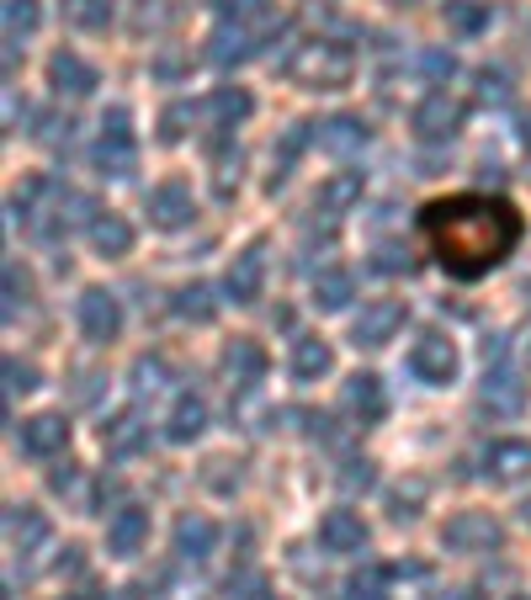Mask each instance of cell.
<instances>
[{
    "instance_id": "obj_25",
    "label": "cell",
    "mask_w": 531,
    "mask_h": 600,
    "mask_svg": "<svg viewBox=\"0 0 531 600\" xmlns=\"http://www.w3.org/2000/svg\"><path fill=\"white\" fill-rule=\"evenodd\" d=\"M356 298V276L340 266H329L314 276V308H325V314H340V308H351Z\"/></svg>"
},
{
    "instance_id": "obj_29",
    "label": "cell",
    "mask_w": 531,
    "mask_h": 600,
    "mask_svg": "<svg viewBox=\"0 0 531 600\" xmlns=\"http://www.w3.org/2000/svg\"><path fill=\"white\" fill-rule=\"evenodd\" d=\"M489 0H446V28L457 32V37H478V32H489Z\"/></svg>"
},
{
    "instance_id": "obj_4",
    "label": "cell",
    "mask_w": 531,
    "mask_h": 600,
    "mask_svg": "<svg viewBox=\"0 0 531 600\" xmlns=\"http://www.w3.org/2000/svg\"><path fill=\"white\" fill-rule=\"evenodd\" d=\"M500 542H505V532H500V521H495L489 511H457L442 526L446 553H495Z\"/></svg>"
},
{
    "instance_id": "obj_17",
    "label": "cell",
    "mask_w": 531,
    "mask_h": 600,
    "mask_svg": "<svg viewBox=\"0 0 531 600\" xmlns=\"http://www.w3.org/2000/svg\"><path fill=\"white\" fill-rule=\"evenodd\" d=\"M224 378H229V389H256V383L266 378L261 340H250V335L229 340V351H224Z\"/></svg>"
},
{
    "instance_id": "obj_51",
    "label": "cell",
    "mask_w": 531,
    "mask_h": 600,
    "mask_svg": "<svg viewBox=\"0 0 531 600\" xmlns=\"http://www.w3.org/2000/svg\"><path fill=\"white\" fill-rule=\"evenodd\" d=\"M527 357H531V340H527Z\"/></svg>"
},
{
    "instance_id": "obj_33",
    "label": "cell",
    "mask_w": 531,
    "mask_h": 600,
    "mask_svg": "<svg viewBox=\"0 0 531 600\" xmlns=\"http://www.w3.org/2000/svg\"><path fill=\"white\" fill-rule=\"evenodd\" d=\"M171 308H176L181 319H197V325H207V319L218 314V303H213V287H207V282H192V287H181L176 298H171Z\"/></svg>"
},
{
    "instance_id": "obj_32",
    "label": "cell",
    "mask_w": 531,
    "mask_h": 600,
    "mask_svg": "<svg viewBox=\"0 0 531 600\" xmlns=\"http://www.w3.org/2000/svg\"><path fill=\"white\" fill-rule=\"evenodd\" d=\"M213 192H218L224 203L239 192V150H229V139L213 144Z\"/></svg>"
},
{
    "instance_id": "obj_50",
    "label": "cell",
    "mask_w": 531,
    "mask_h": 600,
    "mask_svg": "<svg viewBox=\"0 0 531 600\" xmlns=\"http://www.w3.org/2000/svg\"><path fill=\"white\" fill-rule=\"evenodd\" d=\"M527 298H531V282H527Z\"/></svg>"
},
{
    "instance_id": "obj_14",
    "label": "cell",
    "mask_w": 531,
    "mask_h": 600,
    "mask_svg": "<svg viewBox=\"0 0 531 600\" xmlns=\"http://www.w3.org/2000/svg\"><path fill=\"white\" fill-rule=\"evenodd\" d=\"M478 404L489 410V415H521V404H527V383L505 367V361H495L489 372H484V389H478Z\"/></svg>"
},
{
    "instance_id": "obj_5",
    "label": "cell",
    "mask_w": 531,
    "mask_h": 600,
    "mask_svg": "<svg viewBox=\"0 0 531 600\" xmlns=\"http://www.w3.org/2000/svg\"><path fill=\"white\" fill-rule=\"evenodd\" d=\"M404 319H410V308H404L399 298L367 303V308L351 319V346L356 351H378V346H388L393 335L404 330Z\"/></svg>"
},
{
    "instance_id": "obj_19",
    "label": "cell",
    "mask_w": 531,
    "mask_h": 600,
    "mask_svg": "<svg viewBox=\"0 0 531 600\" xmlns=\"http://www.w3.org/2000/svg\"><path fill=\"white\" fill-rule=\"evenodd\" d=\"M48 86L59 90V96H90V90L101 86V75H96V64H86L80 54L59 48V54L48 59Z\"/></svg>"
},
{
    "instance_id": "obj_35",
    "label": "cell",
    "mask_w": 531,
    "mask_h": 600,
    "mask_svg": "<svg viewBox=\"0 0 531 600\" xmlns=\"http://www.w3.org/2000/svg\"><path fill=\"white\" fill-rule=\"evenodd\" d=\"M6 319H17L22 308H28V298H32V282H28V271L17 266V261H6Z\"/></svg>"
},
{
    "instance_id": "obj_31",
    "label": "cell",
    "mask_w": 531,
    "mask_h": 600,
    "mask_svg": "<svg viewBox=\"0 0 531 600\" xmlns=\"http://www.w3.org/2000/svg\"><path fill=\"white\" fill-rule=\"evenodd\" d=\"M250 90L245 86H218L213 90V118H218V128H235V122H245L250 118Z\"/></svg>"
},
{
    "instance_id": "obj_21",
    "label": "cell",
    "mask_w": 531,
    "mask_h": 600,
    "mask_svg": "<svg viewBox=\"0 0 531 600\" xmlns=\"http://www.w3.org/2000/svg\"><path fill=\"white\" fill-rule=\"evenodd\" d=\"M90 244H96V255L122 261V255L133 250V223H128L122 212H96V218H90Z\"/></svg>"
},
{
    "instance_id": "obj_30",
    "label": "cell",
    "mask_w": 531,
    "mask_h": 600,
    "mask_svg": "<svg viewBox=\"0 0 531 600\" xmlns=\"http://www.w3.org/2000/svg\"><path fill=\"white\" fill-rule=\"evenodd\" d=\"M351 203H361V171H340V176H329L325 186H319V208H325L329 218H340Z\"/></svg>"
},
{
    "instance_id": "obj_3",
    "label": "cell",
    "mask_w": 531,
    "mask_h": 600,
    "mask_svg": "<svg viewBox=\"0 0 531 600\" xmlns=\"http://www.w3.org/2000/svg\"><path fill=\"white\" fill-rule=\"evenodd\" d=\"M96 171L112 176V181L139 171V139H133V118H128V107H112V112L101 118V133H96Z\"/></svg>"
},
{
    "instance_id": "obj_40",
    "label": "cell",
    "mask_w": 531,
    "mask_h": 600,
    "mask_svg": "<svg viewBox=\"0 0 531 600\" xmlns=\"http://www.w3.org/2000/svg\"><path fill=\"white\" fill-rule=\"evenodd\" d=\"M478 101H510V75L505 69H478Z\"/></svg>"
},
{
    "instance_id": "obj_9",
    "label": "cell",
    "mask_w": 531,
    "mask_h": 600,
    "mask_svg": "<svg viewBox=\"0 0 531 600\" xmlns=\"http://www.w3.org/2000/svg\"><path fill=\"white\" fill-rule=\"evenodd\" d=\"M478 473H484L489 483L531 479V441H521V436H500V441H489V447L478 451Z\"/></svg>"
},
{
    "instance_id": "obj_36",
    "label": "cell",
    "mask_w": 531,
    "mask_h": 600,
    "mask_svg": "<svg viewBox=\"0 0 531 600\" xmlns=\"http://www.w3.org/2000/svg\"><path fill=\"white\" fill-rule=\"evenodd\" d=\"M165 378H171L165 357H139L133 361V393H139V399H144V393H160L165 389Z\"/></svg>"
},
{
    "instance_id": "obj_38",
    "label": "cell",
    "mask_w": 531,
    "mask_h": 600,
    "mask_svg": "<svg viewBox=\"0 0 531 600\" xmlns=\"http://www.w3.org/2000/svg\"><path fill=\"white\" fill-rule=\"evenodd\" d=\"M420 75H425L431 86H446V80L457 75V59H452L446 48H425V54H420Z\"/></svg>"
},
{
    "instance_id": "obj_15",
    "label": "cell",
    "mask_w": 531,
    "mask_h": 600,
    "mask_svg": "<svg viewBox=\"0 0 531 600\" xmlns=\"http://www.w3.org/2000/svg\"><path fill=\"white\" fill-rule=\"evenodd\" d=\"M144 542H149V511L144 505H122V511L107 521V553H112V558L144 553Z\"/></svg>"
},
{
    "instance_id": "obj_52",
    "label": "cell",
    "mask_w": 531,
    "mask_h": 600,
    "mask_svg": "<svg viewBox=\"0 0 531 600\" xmlns=\"http://www.w3.org/2000/svg\"><path fill=\"white\" fill-rule=\"evenodd\" d=\"M64 600H80V596H64Z\"/></svg>"
},
{
    "instance_id": "obj_12",
    "label": "cell",
    "mask_w": 531,
    "mask_h": 600,
    "mask_svg": "<svg viewBox=\"0 0 531 600\" xmlns=\"http://www.w3.org/2000/svg\"><path fill=\"white\" fill-rule=\"evenodd\" d=\"M149 218H154V229H186L192 218H197V197H192V186L181 176L160 181L154 192H149Z\"/></svg>"
},
{
    "instance_id": "obj_49",
    "label": "cell",
    "mask_w": 531,
    "mask_h": 600,
    "mask_svg": "<svg viewBox=\"0 0 531 600\" xmlns=\"http://www.w3.org/2000/svg\"><path fill=\"white\" fill-rule=\"evenodd\" d=\"M510 600H531V596H510Z\"/></svg>"
},
{
    "instance_id": "obj_6",
    "label": "cell",
    "mask_w": 531,
    "mask_h": 600,
    "mask_svg": "<svg viewBox=\"0 0 531 600\" xmlns=\"http://www.w3.org/2000/svg\"><path fill=\"white\" fill-rule=\"evenodd\" d=\"M282 28H245V22H218V32H213V48H207V59L218 64V69H235V64L256 59L266 43L277 37Z\"/></svg>"
},
{
    "instance_id": "obj_16",
    "label": "cell",
    "mask_w": 531,
    "mask_h": 600,
    "mask_svg": "<svg viewBox=\"0 0 531 600\" xmlns=\"http://www.w3.org/2000/svg\"><path fill=\"white\" fill-rule=\"evenodd\" d=\"M17 441H22L28 457H59L69 447V421L64 415H32V421H22Z\"/></svg>"
},
{
    "instance_id": "obj_8",
    "label": "cell",
    "mask_w": 531,
    "mask_h": 600,
    "mask_svg": "<svg viewBox=\"0 0 531 600\" xmlns=\"http://www.w3.org/2000/svg\"><path fill=\"white\" fill-rule=\"evenodd\" d=\"M463 118H468V101H457V96H446L442 86L431 90L420 107H414V133L425 139V144H442V139H452L457 128H463Z\"/></svg>"
},
{
    "instance_id": "obj_22",
    "label": "cell",
    "mask_w": 531,
    "mask_h": 600,
    "mask_svg": "<svg viewBox=\"0 0 531 600\" xmlns=\"http://www.w3.org/2000/svg\"><path fill=\"white\" fill-rule=\"evenodd\" d=\"M329 367H335V351H329L325 335H297L293 340V378L297 383H319Z\"/></svg>"
},
{
    "instance_id": "obj_11",
    "label": "cell",
    "mask_w": 531,
    "mask_h": 600,
    "mask_svg": "<svg viewBox=\"0 0 531 600\" xmlns=\"http://www.w3.org/2000/svg\"><path fill=\"white\" fill-rule=\"evenodd\" d=\"M75 314H80L86 340H96V346H107V340L122 335V303H118V293H107V287H86Z\"/></svg>"
},
{
    "instance_id": "obj_26",
    "label": "cell",
    "mask_w": 531,
    "mask_h": 600,
    "mask_svg": "<svg viewBox=\"0 0 531 600\" xmlns=\"http://www.w3.org/2000/svg\"><path fill=\"white\" fill-rule=\"evenodd\" d=\"M218 547V526L207 515H181L176 521V553L181 558H207Z\"/></svg>"
},
{
    "instance_id": "obj_37",
    "label": "cell",
    "mask_w": 531,
    "mask_h": 600,
    "mask_svg": "<svg viewBox=\"0 0 531 600\" xmlns=\"http://www.w3.org/2000/svg\"><path fill=\"white\" fill-rule=\"evenodd\" d=\"M197 118V107L192 101H171L165 112H160V139L165 144H176V139H186V122Z\"/></svg>"
},
{
    "instance_id": "obj_23",
    "label": "cell",
    "mask_w": 531,
    "mask_h": 600,
    "mask_svg": "<svg viewBox=\"0 0 531 600\" xmlns=\"http://www.w3.org/2000/svg\"><path fill=\"white\" fill-rule=\"evenodd\" d=\"M203 430H207V404L197 399V393H181L176 410H171V421H165V441L186 447V441H197Z\"/></svg>"
},
{
    "instance_id": "obj_47",
    "label": "cell",
    "mask_w": 531,
    "mask_h": 600,
    "mask_svg": "<svg viewBox=\"0 0 531 600\" xmlns=\"http://www.w3.org/2000/svg\"><path fill=\"white\" fill-rule=\"evenodd\" d=\"M521 521H527V526H531V500H527V505H521Z\"/></svg>"
},
{
    "instance_id": "obj_20",
    "label": "cell",
    "mask_w": 531,
    "mask_h": 600,
    "mask_svg": "<svg viewBox=\"0 0 531 600\" xmlns=\"http://www.w3.org/2000/svg\"><path fill=\"white\" fill-rule=\"evenodd\" d=\"M6 537H11L17 553H37L43 542L54 537V526H48V515L37 505H6Z\"/></svg>"
},
{
    "instance_id": "obj_46",
    "label": "cell",
    "mask_w": 531,
    "mask_h": 600,
    "mask_svg": "<svg viewBox=\"0 0 531 600\" xmlns=\"http://www.w3.org/2000/svg\"><path fill=\"white\" fill-rule=\"evenodd\" d=\"M521 144H527V150H531V118L521 122Z\"/></svg>"
},
{
    "instance_id": "obj_43",
    "label": "cell",
    "mask_w": 531,
    "mask_h": 600,
    "mask_svg": "<svg viewBox=\"0 0 531 600\" xmlns=\"http://www.w3.org/2000/svg\"><path fill=\"white\" fill-rule=\"evenodd\" d=\"M372 266H378V271H404V266H410V255H404V250H393V244H383Z\"/></svg>"
},
{
    "instance_id": "obj_13",
    "label": "cell",
    "mask_w": 531,
    "mask_h": 600,
    "mask_svg": "<svg viewBox=\"0 0 531 600\" xmlns=\"http://www.w3.org/2000/svg\"><path fill=\"white\" fill-rule=\"evenodd\" d=\"M261 287H266V240H250L235 255L229 276H224V293H229L239 308H250V303L261 298Z\"/></svg>"
},
{
    "instance_id": "obj_10",
    "label": "cell",
    "mask_w": 531,
    "mask_h": 600,
    "mask_svg": "<svg viewBox=\"0 0 531 600\" xmlns=\"http://www.w3.org/2000/svg\"><path fill=\"white\" fill-rule=\"evenodd\" d=\"M340 410H346L361 430H367V425H378L388 415L383 378H378V372H351V378L340 383Z\"/></svg>"
},
{
    "instance_id": "obj_45",
    "label": "cell",
    "mask_w": 531,
    "mask_h": 600,
    "mask_svg": "<svg viewBox=\"0 0 531 600\" xmlns=\"http://www.w3.org/2000/svg\"><path fill=\"white\" fill-rule=\"evenodd\" d=\"M107 600H144V596H139V590H112Z\"/></svg>"
},
{
    "instance_id": "obj_42",
    "label": "cell",
    "mask_w": 531,
    "mask_h": 600,
    "mask_svg": "<svg viewBox=\"0 0 531 600\" xmlns=\"http://www.w3.org/2000/svg\"><path fill=\"white\" fill-rule=\"evenodd\" d=\"M340 483H346V489H367V483H372V462H346Z\"/></svg>"
},
{
    "instance_id": "obj_1",
    "label": "cell",
    "mask_w": 531,
    "mask_h": 600,
    "mask_svg": "<svg viewBox=\"0 0 531 600\" xmlns=\"http://www.w3.org/2000/svg\"><path fill=\"white\" fill-rule=\"evenodd\" d=\"M420 234L431 240L446 276L473 282V276H484L516 255L521 212H516V203L489 197V192H457V197H436L420 208Z\"/></svg>"
},
{
    "instance_id": "obj_18",
    "label": "cell",
    "mask_w": 531,
    "mask_h": 600,
    "mask_svg": "<svg viewBox=\"0 0 531 600\" xmlns=\"http://www.w3.org/2000/svg\"><path fill=\"white\" fill-rule=\"evenodd\" d=\"M319 547L325 553H367V521L356 511H329L325 521H319Z\"/></svg>"
},
{
    "instance_id": "obj_2",
    "label": "cell",
    "mask_w": 531,
    "mask_h": 600,
    "mask_svg": "<svg viewBox=\"0 0 531 600\" xmlns=\"http://www.w3.org/2000/svg\"><path fill=\"white\" fill-rule=\"evenodd\" d=\"M282 75L303 90H340L351 86L356 54L346 43H335V37H308V43H297L293 54L282 59Z\"/></svg>"
},
{
    "instance_id": "obj_39",
    "label": "cell",
    "mask_w": 531,
    "mask_h": 600,
    "mask_svg": "<svg viewBox=\"0 0 531 600\" xmlns=\"http://www.w3.org/2000/svg\"><path fill=\"white\" fill-rule=\"evenodd\" d=\"M420 500H425V483H410V489H393V494H388V505H393V521H414V515H420Z\"/></svg>"
},
{
    "instance_id": "obj_24",
    "label": "cell",
    "mask_w": 531,
    "mask_h": 600,
    "mask_svg": "<svg viewBox=\"0 0 531 600\" xmlns=\"http://www.w3.org/2000/svg\"><path fill=\"white\" fill-rule=\"evenodd\" d=\"M149 441V425L128 410V415H112V421L101 425V447H107V457H133V451Z\"/></svg>"
},
{
    "instance_id": "obj_28",
    "label": "cell",
    "mask_w": 531,
    "mask_h": 600,
    "mask_svg": "<svg viewBox=\"0 0 531 600\" xmlns=\"http://www.w3.org/2000/svg\"><path fill=\"white\" fill-rule=\"evenodd\" d=\"M59 11H64V22L69 28H80V32H107L112 28V0H59Z\"/></svg>"
},
{
    "instance_id": "obj_27",
    "label": "cell",
    "mask_w": 531,
    "mask_h": 600,
    "mask_svg": "<svg viewBox=\"0 0 531 600\" xmlns=\"http://www.w3.org/2000/svg\"><path fill=\"white\" fill-rule=\"evenodd\" d=\"M367 144V122L361 118H329V122H319V150H329V154H356Z\"/></svg>"
},
{
    "instance_id": "obj_48",
    "label": "cell",
    "mask_w": 531,
    "mask_h": 600,
    "mask_svg": "<svg viewBox=\"0 0 531 600\" xmlns=\"http://www.w3.org/2000/svg\"><path fill=\"white\" fill-rule=\"evenodd\" d=\"M393 6H414V0H393Z\"/></svg>"
},
{
    "instance_id": "obj_44",
    "label": "cell",
    "mask_w": 531,
    "mask_h": 600,
    "mask_svg": "<svg viewBox=\"0 0 531 600\" xmlns=\"http://www.w3.org/2000/svg\"><path fill=\"white\" fill-rule=\"evenodd\" d=\"M48 483H54V489H59V494H64V489L75 483V468H59V473H48Z\"/></svg>"
},
{
    "instance_id": "obj_41",
    "label": "cell",
    "mask_w": 531,
    "mask_h": 600,
    "mask_svg": "<svg viewBox=\"0 0 531 600\" xmlns=\"http://www.w3.org/2000/svg\"><path fill=\"white\" fill-rule=\"evenodd\" d=\"M32 389H37V367L6 357V393H32Z\"/></svg>"
},
{
    "instance_id": "obj_34",
    "label": "cell",
    "mask_w": 531,
    "mask_h": 600,
    "mask_svg": "<svg viewBox=\"0 0 531 600\" xmlns=\"http://www.w3.org/2000/svg\"><path fill=\"white\" fill-rule=\"evenodd\" d=\"M37 22H43L37 0H6V43H22L28 32H37Z\"/></svg>"
},
{
    "instance_id": "obj_7",
    "label": "cell",
    "mask_w": 531,
    "mask_h": 600,
    "mask_svg": "<svg viewBox=\"0 0 531 600\" xmlns=\"http://www.w3.org/2000/svg\"><path fill=\"white\" fill-rule=\"evenodd\" d=\"M410 372L420 383H431V389H446V383L457 378V346H452L442 330H425L410 346Z\"/></svg>"
}]
</instances>
